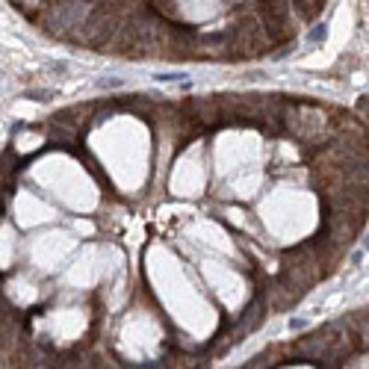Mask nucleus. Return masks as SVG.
Masks as SVG:
<instances>
[{
  "instance_id": "f257e3e1",
  "label": "nucleus",
  "mask_w": 369,
  "mask_h": 369,
  "mask_svg": "<svg viewBox=\"0 0 369 369\" xmlns=\"http://www.w3.org/2000/svg\"><path fill=\"white\" fill-rule=\"evenodd\" d=\"M328 3H319V0H304V3H293V12H296V18H299V24H310V21H316L319 15H322V9H325Z\"/></svg>"
},
{
  "instance_id": "f03ea898",
  "label": "nucleus",
  "mask_w": 369,
  "mask_h": 369,
  "mask_svg": "<svg viewBox=\"0 0 369 369\" xmlns=\"http://www.w3.org/2000/svg\"><path fill=\"white\" fill-rule=\"evenodd\" d=\"M358 118L364 124H369V98H361V103H358Z\"/></svg>"
}]
</instances>
